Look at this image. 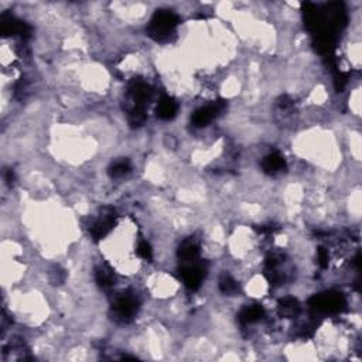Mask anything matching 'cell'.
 <instances>
[{
    "label": "cell",
    "mask_w": 362,
    "mask_h": 362,
    "mask_svg": "<svg viewBox=\"0 0 362 362\" xmlns=\"http://www.w3.org/2000/svg\"><path fill=\"white\" fill-rule=\"evenodd\" d=\"M318 262H320L321 266H325L327 262H328V253L324 249H320V252H318Z\"/></svg>",
    "instance_id": "cell-14"
},
{
    "label": "cell",
    "mask_w": 362,
    "mask_h": 362,
    "mask_svg": "<svg viewBox=\"0 0 362 362\" xmlns=\"http://www.w3.org/2000/svg\"><path fill=\"white\" fill-rule=\"evenodd\" d=\"M138 253H139L140 258H143V259L146 260L151 259V248H150L149 243L145 241L140 242L139 246H138Z\"/></svg>",
    "instance_id": "cell-12"
},
{
    "label": "cell",
    "mask_w": 362,
    "mask_h": 362,
    "mask_svg": "<svg viewBox=\"0 0 362 362\" xmlns=\"http://www.w3.org/2000/svg\"><path fill=\"white\" fill-rule=\"evenodd\" d=\"M115 308H116L118 316L122 317V318H129L135 314V311L138 308V303H136L135 297H132V296H123L118 300V303L115 304Z\"/></svg>",
    "instance_id": "cell-3"
},
{
    "label": "cell",
    "mask_w": 362,
    "mask_h": 362,
    "mask_svg": "<svg viewBox=\"0 0 362 362\" xmlns=\"http://www.w3.org/2000/svg\"><path fill=\"white\" fill-rule=\"evenodd\" d=\"M198 246L193 241H187L180 248V258L186 262H191L198 258Z\"/></svg>",
    "instance_id": "cell-7"
},
{
    "label": "cell",
    "mask_w": 362,
    "mask_h": 362,
    "mask_svg": "<svg viewBox=\"0 0 362 362\" xmlns=\"http://www.w3.org/2000/svg\"><path fill=\"white\" fill-rule=\"evenodd\" d=\"M96 280H98V283H99V285H102V286H111L112 285L111 273L103 269L98 270V272H96Z\"/></svg>",
    "instance_id": "cell-11"
},
{
    "label": "cell",
    "mask_w": 362,
    "mask_h": 362,
    "mask_svg": "<svg viewBox=\"0 0 362 362\" xmlns=\"http://www.w3.org/2000/svg\"><path fill=\"white\" fill-rule=\"evenodd\" d=\"M282 310H283L285 313H290V314H293V313L297 310L296 300H294V298H285V300L282 301Z\"/></svg>",
    "instance_id": "cell-13"
},
{
    "label": "cell",
    "mask_w": 362,
    "mask_h": 362,
    "mask_svg": "<svg viewBox=\"0 0 362 362\" xmlns=\"http://www.w3.org/2000/svg\"><path fill=\"white\" fill-rule=\"evenodd\" d=\"M203 276H204L203 270L197 268V266H188L186 269H183V279H184L187 288H200V285L203 282Z\"/></svg>",
    "instance_id": "cell-4"
},
{
    "label": "cell",
    "mask_w": 362,
    "mask_h": 362,
    "mask_svg": "<svg viewBox=\"0 0 362 362\" xmlns=\"http://www.w3.org/2000/svg\"><path fill=\"white\" fill-rule=\"evenodd\" d=\"M177 16L171 11H158L151 20L150 34L156 40H166L177 26Z\"/></svg>",
    "instance_id": "cell-1"
},
{
    "label": "cell",
    "mask_w": 362,
    "mask_h": 362,
    "mask_svg": "<svg viewBox=\"0 0 362 362\" xmlns=\"http://www.w3.org/2000/svg\"><path fill=\"white\" fill-rule=\"evenodd\" d=\"M177 112V105L170 98H164L158 102L157 115L161 119H171Z\"/></svg>",
    "instance_id": "cell-6"
},
{
    "label": "cell",
    "mask_w": 362,
    "mask_h": 362,
    "mask_svg": "<svg viewBox=\"0 0 362 362\" xmlns=\"http://www.w3.org/2000/svg\"><path fill=\"white\" fill-rule=\"evenodd\" d=\"M219 286H221V290L223 293H228V294H232V293H236L238 290V286H236V282L231 279L229 276H223L219 282Z\"/></svg>",
    "instance_id": "cell-9"
},
{
    "label": "cell",
    "mask_w": 362,
    "mask_h": 362,
    "mask_svg": "<svg viewBox=\"0 0 362 362\" xmlns=\"http://www.w3.org/2000/svg\"><path fill=\"white\" fill-rule=\"evenodd\" d=\"M263 314V310L259 306H252L246 307L239 316V320L242 323H253L256 320H259L260 317Z\"/></svg>",
    "instance_id": "cell-8"
},
{
    "label": "cell",
    "mask_w": 362,
    "mask_h": 362,
    "mask_svg": "<svg viewBox=\"0 0 362 362\" xmlns=\"http://www.w3.org/2000/svg\"><path fill=\"white\" fill-rule=\"evenodd\" d=\"M129 168L130 166L128 161H125V160L118 161V163H115V164L111 167V176L113 177L123 176V174H126V173L129 171Z\"/></svg>",
    "instance_id": "cell-10"
},
{
    "label": "cell",
    "mask_w": 362,
    "mask_h": 362,
    "mask_svg": "<svg viewBox=\"0 0 362 362\" xmlns=\"http://www.w3.org/2000/svg\"><path fill=\"white\" fill-rule=\"evenodd\" d=\"M221 109H222V105H221V103H214V105H210V106H205V108L198 109V111L194 113V116H193V123H194V126L201 128V126L208 125V123L217 116V113L221 111Z\"/></svg>",
    "instance_id": "cell-2"
},
{
    "label": "cell",
    "mask_w": 362,
    "mask_h": 362,
    "mask_svg": "<svg viewBox=\"0 0 362 362\" xmlns=\"http://www.w3.org/2000/svg\"><path fill=\"white\" fill-rule=\"evenodd\" d=\"M285 167H286V163H285L283 157L280 154H278V153L270 154L263 161V168L268 173H278V171H282Z\"/></svg>",
    "instance_id": "cell-5"
}]
</instances>
